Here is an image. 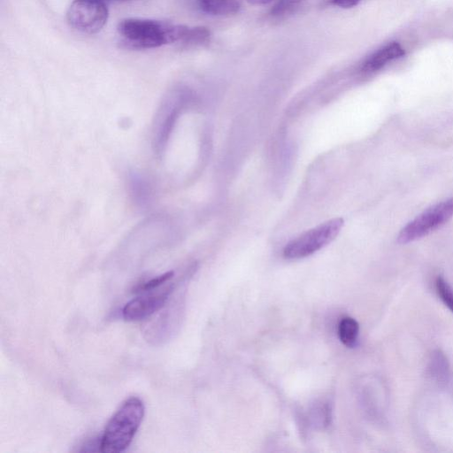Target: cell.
I'll return each mask as SVG.
<instances>
[{
  "instance_id": "cell-1",
  "label": "cell",
  "mask_w": 453,
  "mask_h": 453,
  "mask_svg": "<svg viewBox=\"0 0 453 453\" xmlns=\"http://www.w3.org/2000/svg\"><path fill=\"white\" fill-rule=\"evenodd\" d=\"M188 26L141 18L122 19L117 32L120 43L133 50L159 48L167 44L181 45Z\"/></svg>"
},
{
  "instance_id": "cell-2",
  "label": "cell",
  "mask_w": 453,
  "mask_h": 453,
  "mask_svg": "<svg viewBox=\"0 0 453 453\" xmlns=\"http://www.w3.org/2000/svg\"><path fill=\"white\" fill-rule=\"evenodd\" d=\"M144 404L137 396L127 399L108 421L101 436V451L119 453L131 444L144 416Z\"/></svg>"
},
{
  "instance_id": "cell-3",
  "label": "cell",
  "mask_w": 453,
  "mask_h": 453,
  "mask_svg": "<svg viewBox=\"0 0 453 453\" xmlns=\"http://www.w3.org/2000/svg\"><path fill=\"white\" fill-rule=\"evenodd\" d=\"M342 226L343 219L335 218L307 230L284 247V257L300 259L314 254L334 241Z\"/></svg>"
},
{
  "instance_id": "cell-4",
  "label": "cell",
  "mask_w": 453,
  "mask_h": 453,
  "mask_svg": "<svg viewBox=\"0 0 453 453\" xmlns=\"http://www.w3.org/2000/svg\"><path fill=\"white\" fill-rule=\"evenodd\" d=\"M453 216V197L426 209L410 221L399 233L397 242L408 243L435 230Z\"/></svg>"
},
{
  "instance_id": "cell-5",
  "label": "cell",
  "mask_w": 453,
  "mask_h": 453,
  "mask_svg": "<svg viewBox=\"0 0 453 453\" xmlns=\"http://www.w3.org/2000/svg\"><path fill=\"white\" fill-rule=\"evenodd\" d=\"M108 9L99 0H74L66 12L69 25L85 34H96L106 24Z\"/></svg>"
},
{
  "instance_id": "cell-6",
  "label": "cell",
  "mask_w": 453,
  "mask_h": 453,
  "mask_svg": "<svg viewBox=\"0 0 453 453\" xmlns=\"http://www.w3.org/2000/svg\"><path fill=\"white\" fill-rule=\"evenodd\" d=\"M173 285L159 290L144 292L129 302L122 309V316L127 321H139L147 319L161 310L173 291Z\"/></svg>"
},
{
  "instance_id": "cell-7",
  "label": "cell",
  "mask_w": 453,
  "mask_h": 453,
  "mask_svg": "<svg viewBox=\"0 0 453 453\" xmlns=\"http://www.w3.org/2000/svg\"><path fill=\"white\" fill-rule=\"evenodd\" d=\"M404 50L396 42H391L371 54L363 63L361 70L364 73H373L381 69L388 62L404 55Z\"/></svg>"
},
{
  "instance_id": "cell-8",
  "label": "cell",
  "mask_w": 453,
  "mask_h": 453,
  "mask_svg": "<svg viewBox=\"0 0 453 453\" xmlns=\"http://www.w3.org/2000/svg\"><path fill=\"white\" fill-rule=\"evenodd\" d=\"M427 374L439 387H444L449 380V364L446 355L440 349L433 351L427 365Z\"/></svg>"
},
{
  "instance_id": "cell-9",
  "label": "cell",
  "mask_w": 453,
  "mask_h": 453,
  "mask_svg": "<svg viewBox=\"0 0 453 453\" xmlns=\"http://www.w3.org/2000/svg\"><path fill=\"white\" fill-rule=\"evenodd\" d=\"M200 9L211 15H230L236 13L242 0H197Z\"/></svg>"
},
{
  "instance_id": "cell-10",
  "label": "cell",
  "mask_w": 453,
  "mask_h": 453,
  "mask_svg": "<svg viewBox=\"0 0 453 453\" xmlns=\"http://www.w3.org/2000/svg\"><path fill=\"white\" fill-rule=\"evenodd\" d=\"M359 325L351 317H343L338 324V336L341 342L348 348H354L358 340Z\"/></svg>"
},
{
  "instance_id": "cell-11",
  "label": "cell",
  "mask_w": 453,
  "mask_h": 453,
  "mask_svg": "<svg viewBox=\"0 0 453 453\" xmlns=\"http://www.w3.org/2000/svg\"><path fill=\"white\" fill-rule=\"evenodd\" d=\"M304 0H278L270 11V15L275 19L285 18L293 13Z\"/></svg>"
},
{
  "instance_id": "cell-12",
  "label": "cell",
  "mask_w": 453,
  "mask_h": 453,
  "mask_svg": "<svg viewBox=\"0 0 453 453\" xmlns=\"http://www.w3.org/2000/svg\"><path fill=\"white\" fill-rule=\"evenodd\" d=\"M435 289L441 301L453 313V288L443 276H437Z\"/></svg>"
},
{
  "instance_id": "cell-13",
  "label": "cell",
  "mask_w": 453,
  "mask_h": 453,
  "mask_svg": "<svg viewBox=\"0 0 453 453\" xmlns=\"http://www.w3.org/2000/svg\"><path fill=\"white\" fill-rule=\"evenodd\" d=\"M173 275V271L166 272L149 280L138 283L135 287L133 288L132 291L134 293H144L147 291L154 290L171 280Z\"/></svg>"
},
{
  "instance_id": "cell-14",
  "label": "cell",
  "mask_w": 453,
  "mask_h": 453,
  "mask_svg": "<svg viewBox=\"0 0 453 453\" xmlns=\"http://www.w3.org/2000/svg\"><path fill=\"white\" fill-rule=\"evenodd\" d=\"M361 0H331V3L341 8H351L356 6Z\"/></svg>"
},
{
  "instance_id": "cell-15",
  "label": "cell",
  "mask_w": 453,
  "mask_h": 453,
  "mask_svg": "<svg viewBox=\"0 0 453 453\" xmlns=\"http://www.w3.org/2000/svg\"><path fill=\"white\" fill-rule=\"evenodd\" d=\"M273 1V0H247L248 3H250V4H253V5L267 4Z\"/></svg>"
},
{
  "instance_id": "cell-16",
  "label": "cell",
  "mask_w": 453,
  "mask_h": 453,
  "mask_svg": "<svg viewBox=\"0 0 453 453\" xmlns=\"http://www.w3.org/2000/svg\"><path fill=\"white\" fill-rule=\"evenodd\" d=\"M99 1H102V2H103V0H99Z\"/></svg>"
}]
</instances>
